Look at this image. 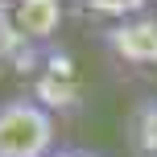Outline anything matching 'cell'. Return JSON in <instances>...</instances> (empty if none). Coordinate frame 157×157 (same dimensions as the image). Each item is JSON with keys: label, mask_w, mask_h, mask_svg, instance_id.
Here are the masks:
<instances>
[{"label": "cell", "mask_w": 157, "mask_h": 157, "mask_svg": "<svg viewBox=\"0 0 157 157\" xmlns=\"http://www.w3.org/2000/svg\"><path fill=\"white\" fill-rule=\"evenodd\" d=\"M58 124L54 112L33 95L0 99V157H54Z\"/></svg>", "instance_id": "cell-1"}, {"label": "cell", "mask_w": 157, "mask_h": 157, "mask_svg": "<svg viewBox=\"0 0 157 157\" xmlns=\"http://www.w3.org/2000/svg\"><path fill=\"white\" fill-rule=\"evenodd\" d=\"M103 41H108V50L120 54L124 62L157 66V17L153 13H136V17H124V21L108 25Z\"/></svg>", "instance_id": "cell-2"}, {"label": "cell", "mask_w": 157, "mask_h": 157, "mask_svg": "<svg viewBox=\"0 0 157 157\" xmlns=\"http://www.w3.org/2000/svg\"><path fill=\"white\" fill-rule=\"evenodd\" d=\"M128 141L136 157H157V99H145L128 116Z\"/></svg>", "instance_id": "cell-3"}, {"label": "cell", "mask_w": 157, "mask_h": 157, "mask_svg": "<svg viewBox=\"0 0 157 157\" xmlns=\"http://www.w3.org/2000/svg\"><path fill=\"white\" fill-rule=\"evenodd\" d=\"M13 21L25 37H50L58 29V21H62V8L50 4V0H29V4H21L13 13Z\"/></svg>", "instance_id": "cell-4"}, {"label": "cell", "mask_w": 157, "mask_h": 157, "mask_svg": "<svg viewBox=\"0 0 157 157\" xmlns=\"http://www.w3.org/2000/svg\"><path fill=\"white\" fill-rule=\"evenodd\" d=\"M54 157H99V153H91V149H58Z\"/></svg>", "instance_id": "cell-5"}]
</instances>
